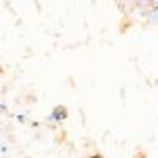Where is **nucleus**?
Wrapping results in <instances>:
<instances>
[{
	"instance_id": "obj_2",
	"label": "nucleus",
	"mask_w": 158,
	"mask_h": 158,
	"mask_svg": "<svg viewBox=\"0 0 158 158\" xmlns=\"http://www.w3.org/2000/svg\"><path fill=\"white\" fill-rule=\"evenodd\" d=\"M90 158H101V156H98V155H95V156H90Z\"/></svg>"
},
{
	"instance_id": "obj_3",
	"label": "nucleus",
	"mask_w": 158,
	"mask_h": 158,
	"mask_svg": "<svg viewBox=\"0 0 158 158\" xmlns=\"http://www.w3.org/2000/svg\"><path fill=\"white\" fill-rule=\"evenodd\" d=\"M156 8H158V2H156Z\"/></svg>"
},
{
	"instance_id": "obj_1",
	"label": "nucleus",
	"mask_w": 158,
	"mask_h": 158,
	"mask_svg": "<svg viewBox=\"0 0 158 158\" xmlns=\"http://www.w3.org/2000/svg\"><path fill=\"white\" fill-rule=\"evenodd\" d=\"M51 118L54 122H60V120H63V118H67V111H65V108L63 106L56 108L54 111H52V114H51Z\"/></svg>"
}]
</instances>
